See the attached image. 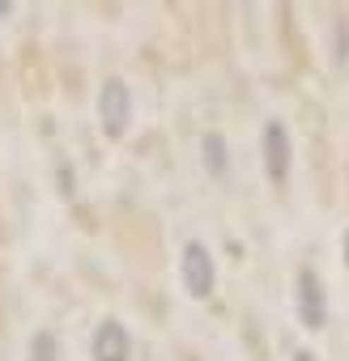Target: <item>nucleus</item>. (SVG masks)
I'll return each mask as SVG.
<instances>
[{
    "label": "nucleus",
    "instance_id": "f257e3e1",
    "mask_svg": "<svg viewBox=\"0 0 349 361\" xmlns=\"http://www.w3.org/2000/svg\"><path fill=\"white\" fill-rule=\"evenodd\" d=\"M98 119H102V128H107L111 140L124 136V128H128V119H132V94H128V85H124L119 77H111V81L102 85V94H98Z\"/></svg>",
    "mask_w": 349,
    "mask_h": 361
},
{
    "label": "nucleus",
    "instance_id": "f03ea898",
    "mask_svg": "<svg viewBox=\"0 0 349 361\" xmlns=\"http://www.w3.org/2000/svg\"><path fill=\"white\" fill-rule=\"evenodd\" d=\"M179 268H184V285H188L192 298H209V293H213V276H218V272H213V255H209V247L188 243Z\"/></svg>",
    "mask_w": 349,
    "mask_h": 361
},
{
    "label": "nucleus",
    "instance_id": "7ed1b4c3",
    "mask_svg": "<svg viewBox=\"0 0 349 361\" xmlns=\"http://www.w3.org/2000/svg\"><path fill=\"white\" fill-rule=\"evenodd\" d=\"M264 170L273 183H285V174H290V132L281 119L264 123Z\"/></svg>",
    "mask_w": 349,
    "mask_h": 361
},
{
    "label": "nucleus",
    "instance_id": "20e7f679",
    "mask_svg": "<svg viewBox=\"0 0 349 361\" xmlns=\"http://www.w3.org/2000/svg\"><path fill=\"white\" fill-rule=\"evenodd\" d=\"M298 314L307 327H324V319H328V298H324V285L315 272L298 276Z\"/></svg>",
    "mask_w": 349,
    "mask_h": 361
},
{
    "label": "nucleus",
    "instance_id": "39448f33",
    "mask_svg": "<svg viewBox=\"0 0 349 361\" xmlns=\"http://www.w3.org/2000/svg\"><path fill=\"white\" fill-rule=\"evenodd\" d=\"M128 353H132V340H128L124 323H115V319L98 323V336H94V361H128Z\"/></svg>",
    "mask_w": 349,
    "mask_h": 361
},
{
    "label": "nucleus",
    "instance_id": "423d86ee",
    "mask_svg": "<svg viewBox=\"0 0 349 361\" xmlns=\"http://www.w3.org/2000/svg\"><path fill=\"white\" fill-rule=\"evenodd\" d=\"M201 149H205V170H209L213 178H222V174H226V140H222L218 132H209V136L201 140Z\"/></svg>",
    "mask_w": 349,
    "mask_h": 361
},
{
    "label": "nucleus",
    "instance_id": "0eeeda50",
    "mask_svg": "<svg viewBox=\"0 0 349 361\" xmlns=\"http://www.w3.org/2000/svg\"><path fill=\"white\" fill-rule=\"evenodd\" d=\"M30 361H56V336H52V331H39V336H35Z\"/></svg>",
    "mask_w": 349,
    "mask_h": 361
},
{
    "label": "nucleus",
    "instance_id": "6e6552de",
    "mask_svg": "<svg viewBox=\"0 0 349 361\" xmlns=\"http://www.w3.org/2000/svg\"><path fill=\"white\" fill-rule=\"evenodd\" d=\"M294 361H315V353H298V357H294Z\"/></svg>",
    "mask_w": 349,
    "mask_h": 361
},
{
    "label": "nucleus",
    "instance_id": "1a4fd4ad",
    "mask_svg": "<svg viewBox=\"0 0 349 361\" xmlns=\"http://www.w3.org/2000/svg\"><path fill=\"white\" fill-rule=\"evenodd\" d=\"M345 264H349V230H345Z\"/></svg>",
    "mask_w": 349,
    "mask_h": 361
}]
</instances>
